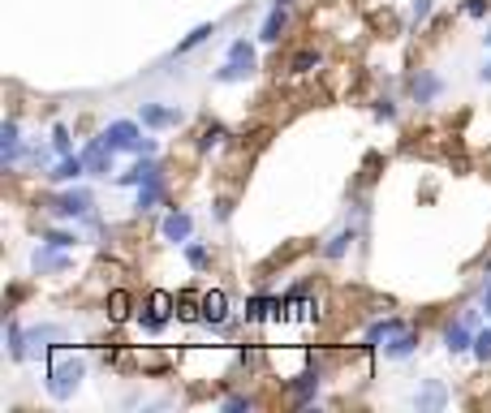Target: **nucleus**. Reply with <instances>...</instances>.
<instances>
[{
	"label": "nucleus",
	"mask_w": 491,
	"mask_h": 413,
	"mask_svg": "<svg viewBox=\"0 0 491 413\" xmlns=\"http://www.w3.org/2000/svg\"><path fill=\"white\" fill-rule=\"evenodd\" d=\"M379 353H384V362H406V358H414L418 353V328H401L396 336H388L384 345H379Z\"/></svg>",
	"instance_id": "nucleus-10"
},
{
	"label": "nucleus",
	"mask_w": 491,
	"mask_h": 413,
	"mask_svg": "<svg viewBox=\"0 0 491 413\" xmlns=\"http://www.w3.org/2000/svg\"><path fill=\"white\" fill-rule=\"evenodd\" d=\"M61 340H69V328H61V323H39V328H26V349L35 353H48V349H56Z\"/></svg>",
	"instance_id": "nucleus-11"
},
{
	"label": "nucleus",
	"mask_w": 491,
	"mask_h": 413,
	"mask_svg": "<svg viewBox=\"0 0 491 413\" xmlns=\"http://www.w3.org/2000/svg\"><path fill=\"white\" fill-rule=\"evenodd\" d=\"M39 241H48V246H61V250H74L82 237H78V229H44V232H39Z\"/></svg>",
	"instance_id": "nucleus-27"
},
{
	"label": "nucleus",
	"mask_w": 491,
	"mask_h": 413,
	"mask_svg": "<svg viewBox=\"0 0 491 413\" xmlns=\"http://www.w3.org/2000/svg\"><path fill=\"white\" fill-rule=\"evenodd\" d=\"M181 254H185V263L195 267V271H203V267L212 263V250L203 246V241H185V246H181Z\"/></svg>",
	"instance_id": "nucleus-30"
},
{
	"label": "nucleus",
	"mask_w": 491,
	"mask_h": 413,
	"mask_svg": "<svg viewBox=\"0 0 491 413\" xmlns=\"http://www.w3.org/2000/svg\"><path fill=\"white\" fill-rule=\"evenodd\" d=\"M212 207H215V220H220V224H229V215H233V202H229V199H215Z\"/></svg>",
	"instance_id": "nucleus-42"
},
{
	"label": "nucleus",
	"mask_w": 491,
	"mask_h": 413,
	"mask_svg": "<svg viewBox=\"0 0 491 413\" xmlns=\"http://www.w3.org/2000/svg\"><path fill=\"white\" fill-rule=\"evenodd\" d=\"M26 138H22V125H17L14 116H5V125H0V164L5 168H17L26 160Z\"/></svg>",
	"instance_id": "nucleus-4"
},
{
	"label": "nucleus",
	"mask_w": 491,
	"mask_h": 413,
	"mask_svg": "<svg viewBox=\"0 0 491 413\" xmlns=\"http://www.w3.org/2000/svg\"><path fill=\"white\" fill-rule=\"evenodd\" d=\"M289 397H294V405H315V397H319V370L294 375L289 379Z\"/></svg>",
	"instance_id": "nucleus-19"
},
{
	"label": "nucleus",
	"mask_w": 491,
	"mask_h": 413,
	"mask_svg": "<svg viewBox=\"0 0 491 413\" xmlns=\"http://www.w3.org/2000/svg\"><path fill=\"white\" fill-rule=\"evenodd\" d=\"M225 61H250V65H255V44H250V39H233L229 52H225Z\"/></svg>",
	"instance_id": "nucleus-35"
},
{
	"label": "nucleus",
	"mask_w": 491,
	"mask_h": 413,
	"mask_svg": "<svg viewBox=\"0 0 491 413\" xmlns=\"http://www.w3.org/2000/svg\"><path fill=\"white\" fill-rule=\"evenodd\" d=\"M134 323H138V331H147V336H160V331L168 328V319H160V314L151 310V306H147V310L134 314Z\"/></svg>",
	"instance_id": "nucleus-33"
},
{
	"label": "nucleus",
	"mask_w": 491,
	"mask_h": 413,
	"mask_svg": "<svg viewBox=\"0 0 491 413\" xmlns=\"http://www.w3.org/2000/svg\"><path fill=\"white\" fill-rule=\"evenodd\" d=\"M483 48H491V26H487V34H483Z\"/></svg>",
	"instance_id": "nucleus-44"
},
{
	"label": "nucleus",
	"mask_w": 491,
	"mask_h": 413,
	"mask_svg": "<svg viewBox=\"0 0 491 413\" xmlns=\"http://www.w3.org/2000/svg\"><path fill=\"white\" fill-rule=\"evenodd\" d=\"M409 405H414L418 413H440L444 405H448V388H444V379H423L418 388H414Z\"/></svg>",
	"instance_id": "nucleus-7"
},
{
	"label": "nucleus",
	"mask_w": 491,
	"mask_h": 413,
	"mask_svg": "<svg viewBox=\"0 0 491 413\" xmlns=\"http://www.w3.org/2000/svg\"><path fill=\"white\" fill-rule=\"evenodd\" d=\"M138 125H143V121H108V125L99 130V138H104L116 155H155V151H160L155 138H143Z\"/></svg>",
	"instance_id": "nucleus-2"
},
{
	"label": "nucleus",
	"mask_w": 491,
	"mask_h": 413,
	"mask_svg": "<svg viewBox=\"0 0 491 413\" xmlns=\"http://www.w3.org/2000/svg\"><path fill=\"white\" fill-rule=\"evenodd\" d=\"M203 323L215 331H225V323H229V293H225V289H207V293H203Z\"/></svg>",
	"instance_id": "nucleus-13"
},
{
	"label": "nucleus",
	"mask_w": 491,
	"mask_h": 413,
	"mask_svg": "<svg viewBox=\"0 0 491 413\" xmlns=\"http://www.w3.org/2000/svg\"><path fill=\"white\" fill-rule=\"evenodd\" d=\"M444 95V78L440 74H436V69H418V74H414V78H409V100L414 103H436Z\"/></svg>",
	"instance_id": "nucleus-9"
},
{
	"label": "nucleus",
	"mask_w": 491,
	"mask_h": 413,
	"mask_svg": "<svg viewBox=\"0 0 491 413\" xmlns=\"http://www.w3.org/2000/svg\"><path fill=\"white\" fill-rule=\"evenodd\" d=\"M478 310H483V314L491 319V271L483 276V289H478Z\"/></svg>",
	"instance_id": "nucleus-39"
},
{
	"label": "nucleus",
	"mask_w": 491,
	"mask_h": 413,
	"mask_svg": "<svg viewBox=\"0 0 491 413\" xmlns=\"http://www.w3.org/2000/svg\"><path fill=\"white\" fill-rule=\"evenodd\" d=\"M130 314H134V298L125 289H113V293H108V319H113V323H125Z\"/></svg>",
	"instance_id": "nucleus-25"
},
{
	"label": "nucleus",
	"mask_w": 491,
	"mask_h": 413,
	"mask_svg": "<svg viewBox=\"0 0 491 413\" xmlns=\"http://www.w3.org/2000/svg\"><path fill=\"white\" fill-rule=\"evenodd\" d=\"M52 151H56V155H69V151H74V138H69V125H61V121L52 125Z\"/></svg>",
	"instance_id": "nucleus-36"
},
{
	"label": "nucleus",
	"mask_w": 491,
	"mask_h": 413,
	"mask_svg": "<svg viewBox=\"0 0 491 413\" xmlns=\"http://www.w3.org/2000/svg\"><path fill=\"white\" fill-rule=\"evenodd\" d=\"M5 349H9V358H14V362H26V358H31V349H26V328H22L17 319L5 323Z\"/></svg>",
	"instance_id": "nucleus-21"
},
{
	"label": "nucleus",
	"mask_w": 491,
	"mask_h": 413,
	"mask_svg": "<svg viewBox=\"0 0 491 413\" xmlns=\"http://www.w3.org/2000/svg\"><path fill=\"white\" fill-rule=\"evenodd\" d=\"M319 65H324V52H315V48L297 52L294 61H289V69H294V74H315Z\"/></svg>",
	"instance_id": "nucleus-31"
},
{
	"label": "nucleus",
	"mask_w": 491,
	"mask_h": 413,
	"mask_svg": "<svg viewBox=\"0 0 491 413\" xmlns=\"http://www.w3.org/2000/svg\"><path fill=\"white\" fill-rule=\"evenodd\" d=\"M86 379V366H82V353L74 345H56L44 353V392L52 400H69Z\"/></svg>",
	"instance_id": "nucleus-1"
},
{
	"label": "nucleus",
	"mask_w": 491,
	"mask_h": 413,
	"mask_svg": "<svg viewBox=\"0 0 491 413\" xmlns=\"http://www.w3.org/2000/svg\"><path fill=\"white\" fill-rule=\"evenodd\" d=\"M212 34H215V22H203V26H195V31H190V34H185V39L177 44V48H173V56H190V52L203 48V44H207Z\"/></svg>",
	"instance_id": "nucleus-23"
},
{
	"label": "nucleus",
	"mask_w": 491,
	"mask_h": 413,
	"mask_svg": "<svg viewBox=\"0 0 491 413\" xmlns=\"http://www.w3.org/2000/svg\"><path fill=\"white\" fill-rule=\"evenodd\" d=\"M276 310V298H267V293H255V298L246 301V323H259V319H272Z\"/></svg>",
	"instance_id": "nucleus-26"
},
{
	"label": "nucleus",
	"mask_w": 491,
	"mask_h": 413,
	"mask_svg": "<svg viewBox=\"0 0 491 413\" xmlns=\"http://www.w3.org/2000/svg\"><path fill=\"white\" fill-rule=\"evenodd\" d=\"M229 133H225V125H212V130H203V138H198V151H215L220 143H225Z\"/></svg>",
	"instance_id": "nucleus-38"
},
{
	"label": "nucleus",
	"mask_w": 491,
	"mask_h": 413,
	"mask_svg": "<svg viewBox=\"0 0 491 413\" xmlns=\"http://www.w3.org/2000/svg\"><path fill=\"white\" fill-rule=\"evenodd\" d=\"M289 26V0H272V9H267V17H263L259 26V44H280V31Z\"/></svg>",
	"instance_id": "nucleus-14"
},
{
	"label": "nucleus",
	"mask_w": 491,
	"mask_h": 413,
	"mask_svg": "<svg viewBox=\"0 0 491 413\" xmlns=\"http://www.w3.org/2000/svg\"><path fill=\"white\" fill-rule=\"evenodd\" d=\"M491 0H466V17H487Z\"/></svg>",
	"instance_id": "nucleus-41"
},
{
	"label": "nucleus",
	"mask_w": 491,
	"mask_h": 413,
	"mask_svg": "<svg viewBox=\"0 0 491 413\" xmlns=\"http://www.w3.org/2000/svg\"><path fill=\"white\" fill-rule=\"evenodd\" d=\"M48 211L56 220H69V224H78V220H91L95 215V199H91V190H65V194H56L48 202Z\"/></svg>",
	"instance_id": "nucleus-3"
},
{
	"label": "nucleus",
	"mask_w": 491,
	"mask_h": 413,
	"mask_svg": "<svg viewBox=\"0 0 491 413\" xmlns=\"http://www.w3.org/2000/svg\"><path fill=\"white\" fill-rule=\"evenodd\" d=\"M354 241H358V229H354V224L336 229V232H332V237L324 241V259H327V263H341L345 254H349V246H354Z\"/></svg>",
	"instance_id": "nucleus-20"
},
{
	"label": "nucleus",
	"mask_w": 491,
	"mask_h": 413,
	"mask_svg": "<svg viewBox=\"0 0 491 413\" xmlns=\"http://www.w3.org/2000/svg\"><path fill=\"white\" fill-rule=\"evenodd\" d=\"M401 328H406V323H401L396 314H388V319H371V323H366V331H362V349H379L384 340H388V336H396Z\"/></svg>",
	"instance_id": "nucleus-18"
},
{
	"label": "nucleus",
	"mask_w": 491,
	"mask_h": 413,
	"mask_svg": "<svg viewBox=\"0 0 491 413\" xmlns=\"http://www.w3.org/2000/svg\"><path fill=\"white\" fill-rule=\"evenodd\" d=\"M151 310L160 314V319H168V323H173V314H177V298H173V293H168V289H155V293H151V301H147Z\"/></svg>",
	"instance_id": "nucleus-29"
},
{
	"label": "nucleus",
	"mask_w": 491,
	"mask_h": 413,
	"mask_svg": "<svg viewBox=\"0 0 491 413\" xmlns=\"http://www.w3.org/2000/svg\"><path fill=\"white\" fill-rule=\"evenodd\" d=\"M147 182H164V172H160V164H155V155H138L130 172H121V177H116V185H125V190H130V185L138 190V185H147Z\"/></svg>",
	"instance_id": "nucleus-16"
},
{
	"label": "nucleus",
	"mask_w": 491,
	"mask_h": 413,
	"mask_svg": "<svg viewBox=\"0 0 491 413\" xmlns=\"http://www.w3.org/2000/svg\"><path fill=\"white\" fill-rule=\"evenodd\" d=\"M431 9H436V0H409V14H406V26H409V31H418L426 17H431Z\"/></svg>",
	"instance_id": "nucleus-32"
},
{
	"label": "nucleus",
	"mask_w": 491,
	"mask_h": 413,
	"mask_svg": "<svg viewBox=\"0 0 491 413\" xmlns=\"http://www.w3.org/2000/svg\"><path fill=\"white\" fill-rule=\"evenodd\" d=\"M220 409H225V413H250V409H255V397H246V392H233V397L220 400Z\"/></svg>",
	"instance_id": "nucleus-37"
},
{
	"label": "nucleus",
	"mask_w": 491,
	"mask_h": 413,
	"mask_svg": "<svg viewBox=\"0 0 491 413\" xmlns=\"http://www.w3.org/2000/svg\"><path fill=\"white\" fill-rule=\"evenodd\" d=\"M475 331H478V328H470L466 319L448 323V328H444V353H448V358H461V353H470V349H475Z\"/></svg>",
	"instance_id": "nucleus-15"
},
{
	"label": "nucleus",
	"mask_w": 491,
	"mask_h": 413,
	"mask_svg": "<svg viewBox=\"0 0 491 413\" xmlns=\"http://www.w3.org/2000/svg\"><path fill=\"white\" fill-rule=\"evenodd\" d=\"M478 83L491 86V61H483V65H478Z\"/></svg>",
	"instance_id": "nucleus-43"
},
{
	"label": "nucleus",
	"mask_w": 491,
	"mask_h": 413,
	"mask_svg": "<svg viewBox=\"0 0 491 413\" xmlns=\"http://www.w3.org/2000/svg\"><path fill=\"white\" fill-rule=\"evenodd\" d=\"M82 160H86V177H108V172H113L116 151L95 133V138H91V143L82 147Z\"/></svg>",
	"instance_id": "nucleus-8"
},
{
	"label": "nucleus",
	"mask_w": 491,
	"mask_h": 413,
	"mask_svg": "<svg viewBox=\"0 0 491 413\" xmlns=\"http://www.w3.org/2000/svg\"><path fill=\"white\" fill-rule=\"evenodd\" d=\"M250 74H255V65H250V61H225L220 69H212V83L233 86V83H246Z\"/></svg>",
	"instance_id": "nucleus-22"
},
{
	"label": "nucleus",
	"mask_w": 491,
	"mask_h": 413,
	"mask_svg": "<svg viewBox=\"0 0 491 413\" xmlns=\"http://www.w3.org/2000/svg\"><path fill=\"white\" fill-rule=\"evenodd\" d=\"M44 177H48V182H56V185H74L78 177H86V160H82V151H78V155H74V151H69V155H61V160H56V164H52Z\"/></svg>",
	"instance_id": "nucleus-17"
},
{
	"label": "nucleus",
	"mask_w": 491,
	"mask_h": 413,
	"mask_svg": "<svg viewBox=\"0 0 491 413\" xmlns=\"http://www.w3.org/2000/svg\"><path fill=\"white\" fill-rule=\"evenodd\" d=\"M160 199H164V182L138 185V194H134V211H138V215L151 211V207H160Z\"/></svg>",
	"instance_id": "nucleus-24"
},
{
	"label": "nucleus",
	"mask_w": 491,
	"mask_h": 413,
	"mask_svg": "<svg viewBox=\"0 0 491 413\" xmlns=\"http://www.w3.org/2000/svg\"><path fill=\"white\" fill-rule=\"evenodd\" d=\"M371 113L379 116V121H396V103L393 100H376V108Z\"/></svg>",
	"instance_id": "nucleus-40"
},
{
	"label": "nucleus",
	"mask_w": 491,
	"mask_h": 413,
	"mask_svg": "<svg viewBox=\"0 0 491 413\" xmlns=\"http://www.w3.org/2000/svg\"><path fill=\"white\" fill-rule=\"evenodd\" d=\"M31 267L39 271V276H56V271H69V267H74V259H69V250L39 241V246H35V254H31Z\"/></svg>",
	"instance_id": "nucleus-6"
},
{
	"label": "nucleus",
	"mask_w": 491,
	"mask_h": 413,
	"mask_svg": "<svg viewBox=\"0 0 491 413\" xmlns=\"http://www.w3.org/2000/svg\"><path fill=\"white\" fill-rule=\"evenodd\" d=\"M470 353H475V362H483V366L491 362V328L475 331V349H470Z\"/></svg>",
	"instance_id": "nucleus-34"
},
{
	"label": "nucleus",
	"mask_w": 491,
	"mask_h": 413,
	"mask_svg": "<svg viewBox=\"0 0 491 413\" xmlns=\"http://www.w3.org/2000/svg\"><path fill=\"white\" fill-rule=\"evenodd\" d=\"M138 121L147 125V130H177L181 121H185V113H181L177 103H138Z\"/></svg>",
	"instance_id": "nucleus-5"
},
{
	"label": "nucleus",
	"mask_w": 491,
	"mask_h": 413,
	"mask_svg": "<svg viewBox=\"0 0 491 413\" xmlns=\"http://www.w3.org/2000/svg\"><path fill=\"white\" fill-rule=\"evenodd\" d=\"M160 237L164 241H173V246H185V241L195 237V215L190 211H168L160 220Z\"/></svg>",
	"instance_id": "nucleus-12"
},
{
	"label": "nucleus",
	"mask_w": 491,
	"mask_h": 413,
	"mask_svg": "<svg viewBox=\"0 0 491 413\" xmlns=\"http://www.w3.org/2000/svg\"><path fill=\"white\" fill-rule=\"evenodd\" d=\"M177 319H181V323H203V298L181 293V298H177Z\"/></svg>",
	"instance_id": "nucleus-28"
}]
</instances>
